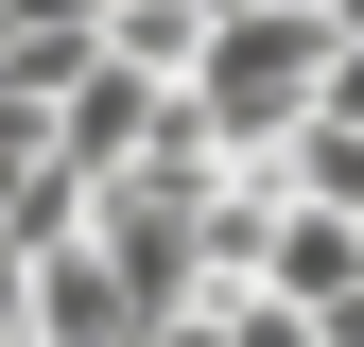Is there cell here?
<instances>
[{"mask_svg":"<svg viewBox=\"0 0 364 347\" xmlns=\"http://www.w3.org/2000/svg\"><path fill=\"white\" fill-rule=\"evenodd\" d=\"M330 87H347V18L330 0H243L208 35V70H191V122L225 156H295V122H330Z\"/></svg>","mask_w":364,"mask_h":347,"instance_id":"6da1fadb","label":"cell"}]
</instances>
